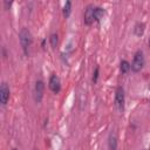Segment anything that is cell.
Wrapping results in <instances>:
<instances>
[{
    "mask_svg": "<svg viewBox=\"0 0 150 150\" xmlns=\"http://www.w3.org/2000/svg\"><path fill=\"white\" fill-rule=\"evenodd\" d=\"M48 87L49 89L54 93V94H59L60 90H61V81H60V77L55 74H52L50 77H49V81H48Z\"/></svg>",
    "mask_w": 150,
    "mask_h": 150,
    "instance_id": "cell-5",
    "label": "cell"
},
{
    "mask_svg": "<svg viewBox=\"0 0 150 150\" xmlns=\"http://www.w3.org/2000/svg\"><path fill=\"white\" fill-rule=\"evenodd\" d=\"M130 69H131V63L127 60H122L120 63V71L122 74H127V73H129Z\"/></svg>",
    "mask_w": 150,
    "mask_h": 150,
    "instance_id": "cell-11",
    "label": "cell"
},
{
    "mask_svg": "<svg viewBox=\"0 0 150 150\" xmlns=\"http://www.w3.org/2000/svg\"><path fill=\"white\" fill-rule=\"evenodd\" d=\"M148 45H149V48H150V38H149V41H148Z\"/></svg>",
    "mask_w": 150,
    "mask_h": 150,
    "instance_id": "cell-16",
    "label": "cell"
},
{
    "mask_svg": "<svg viewBox=\"0 0 150 150\" xmlns=\"http://www.w3.org/2000/svg\"><path fill=\"white\" fill-rule=\"evenodd\" d=\"M145 150H150V149H145Z\"/></svg>",
    "mask_w": 150,
    "mask_h": 150,
    "instance_id": "cell-18",
    "label": "cell"
},
{
    "mask_svg": "<svg viewBox=\"0 0 150 150\" xmlns=\"http://www.w3.org/2000/svg\"><path fill=\"white\" fill-rule=\"evenodd\" d=\"M57 42H59V36L56 33H52L49 35V43L52 46V48H56L57 46Z\"/></svg>",
    "mask_w": 150,
    "mask_h": 150,
    "instance_id": "cell-13",
    "label": "cell"
},
{
    "mask_svg": "<svg viewBox=\"0 0 150 150\" xmlns=\"http://www.w3.org/2000/svg\"><path fill=\"white\" fill-rule=\"evenodd\" d=\"M12 150H18V149H16V148H13V149H12Z\"/></svg>",
    "mask_w": 150,
    "mask_h": 150,
    "instance_id": "cell-17",
    "label": "cell"
},
{
    "mask_svg": "<svg viewBox=\"0 0 150 150\" xmlns=\"http://www.w3.org/2000/svg\"><path fill=\"white\" fill-rule=\"evenodd\" d=\"M124 104H125V94H124V89L123 87L118 86L115 90V105L118 110H123L124 109Z\"/></svg>",
    "mask_w": 150,
    "mask_h": 150,
    "instance_id": "cell-3",
    "label": "cell"
},
{
    "mask_svg": "<svg viewBox=\"0 0 150 150\" xmlns=\"http://www.w3.org/2000/svg\"><path fill=\"white\" fill-rule=\"evenodd\" d=\"M94 9L95 7L93 5H88L84 9V15H83V21L87 26H90L94 22Z\"/></svg>",
    "mask_w": 150,
    "mask_h": 150,
    "instance_id": "cell-7",
    "label": "cell"
},
{
    "mask_svg": "<svg viewBox=\"0 0 150 150\" xmlns=\"http://www.w3.org/2000/svg\"><path fill=\"white\" fill-rule=\"evenodd\" d=\"M45 94V82L42 80H38L34 86V100L36 103H40L43 98Z\"/></svg>",
    "mask_w": 150,
    "mask_h": 150,
    "instance_id": "cell-4",
    "label": "cell"
},
{
    "mask_svg": "<svg viewBox=\"0 0 150 150\" xmlns=\"http://www.w3.org/2000/svg\"><path fill=\"white\" fill-rule=\"evenodd\" d=\"M98 74H100V67H96L95 70H94V73H93V77H91V81H93L94 83L97 82V80H98Z\"/></svg>",
    "mask_w": 150,
    "mask_h": 150,
    "instance_id": "cell-14",
    "label": "cell"
},
{
    "mask_svg": "<svg viewBox=\"0 0 150 150\" xmlns=\"http://www.w3.org/2000/svg\"><path fill=\"white\" fill-rule=\"evenodd\" d=\"M19 40H20V45L22 47L23 53L27 55L28 54V49H29V47L32 46V42H33L32 33L29 32L28 28H26V27L21 28V30L19 33Z\"/></svg>",
    "mask_w": 150,
    "mask_h": 150,
    "instance_id": "cell-1",
    "label": "cell"
},
{
    "mask_svg": "<svg viewBox=\"0 0 150 150\" xmlns=\"http://www.w3.org/2000/svg\"><path fill=\"white\" fill-rule=\"evenodd\" d=\"M12 2H8V1H4V6H5V9H9Z\"/></svg>",
    "mask_w": 150,
    "mask_h": 150,
    "instance_id": "cell-15",
    "label": "cell"
},
{
    "mask_svg": "<svg viewBox=\"0 0 150 150\" xmlns=\"http://www.w3.org/2000/svg\"><path fill=\"white\" fill-rule=\"evenodd\" d=\"M70 13H71V1H69V0H68V1H66L64 6H63L62 14H63V16H64V18H69Z\"/></svg>",
    "mask_w": 150,
    "mask_h": 150,
    "instance_id": "cell-12",
    "label": "cell"
},
{
    "mask_svg": "<svg viewBox=\"0 0 150 150\" xmlns=\"http://www.w3.org/2000/svg\"><path fill=\"white\" fill-rule=\"evenodd\" d=\"M9 87L6 82H1V86H0V103L1 105H6L8 100H9Z\"/></svg>",
    "mask_w": 150,
    "mask_h": 150,
    "instance_id": "cell-6",
    "label": "cell"
},
{
    "mask_svg": "<svg viewBox=\"0 0 150 150\" xmlns=\"http://www.w3.org/2000/svg\"><path fill=\"white\" fill-rule=\"evenodd\" d=\"M108 148H109V150H116L117 149V137L112 132L109 135V138H108Z\"/></svg>",
    "mask_w": 150,
    "mask_h": 150,
    "instance_id": "cell-10",
    "label": "cell"
},
{
    "mask_svg": "<svg viewBox=\"0 0 150 150\" xmlns=\"http://www.w3.org/2000/svg\"><path fill=\"white\" fill-rule=\"evenodd\" d=\"M145 30V23L144 22H137L134 27V34L136 36H142Z\"/></svg>",
    "mask_w": 150,
    "mask_h": 150,
    "instance_id": "cell-9",
    "label": "cell"
},
{
    "mask_svg": "<svg viewBox=\"0 0 150 150\" xmlns=\"http://www.w3.org/2000/svg\"><path fill=\"white\" fill-rule=\"evenodd\" d=\"M104 14H105V11H104L103 7H100V6L95 7V9H94V21L100 22L103 19Z\"/></svg>",
    "mask_w": 150,
    "mask_h": 150,
    "instance_id": "cell-8",
    "label": "cell"
},
{
    "mask_svg": "<svg viewBox=\"0 0 150 150\" xmlns=\"http://www.w3.org/2000/svg\"><path fill=\"white\" fill-rule=\"evenodd\" d=\"M144 63H145V60H144V54L141 49H138L135 55H134V59H132V62H131V70L134 73H138L143 69L144 67Z\"/></svg>",
    "mask_w": 150,
    "mask_h": 150,
    "instance_id": "cell-2",
    "label": "cell"
}]
</instances>
